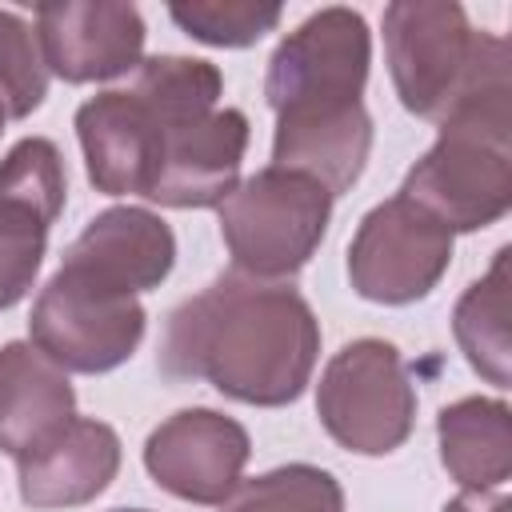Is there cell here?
I'll list each match as a JSON object with an SVG mask.
<instances>
[{
	"label": "cell",
	"mask_w": 512,
	"mask_h": 512,
	"mask_svg": "<svg viewBox=\"0 0 512 512\" xmlns=\"http://www.w3.org/2000/svg\"><path fill=\"white\" fill-rule=\"evenodd\" d=\"M320 356V324L292 284L216 276L172 308L160 340V372L208 380L220 396L280 408L300 400Z\"/></svg>",
	"instance_id": "6da1fadb"
},
{
	"label": "cell",
	"mask_w": 512,
	"mask_h": 512,
	"mask_svg": "<svg viewBox=\"0 0 512 512\" xmlns=\"http://www.w3.org/2000/svg\"><path fill=\"white\" fill-rule=\"evenodd\" d=\"M372 64V32L352 8H320L288 32L264 76L276 112L272 164L320 180L332 200L344 196L372 152V116L364 84Z\"/></svg>",
	"instance_id": "7a4b0ae2"
},
{
	"label": "cell",
	"mask_w": 512,
	"mask_h": 512,
	"mask_svg": "<svg viewBox=\"0 0 512 512\" xmlns=\"http://www.w3.org/2000/svg\"><path fill=\"white\" fill-rule=\"evenodd\" d=\"M136 80L168 108L148 200L164 208H220L240 184L248 148V116L240 108H220V68L196 56H148L136 64Z\"/></svg>",
	"instance_id": "3957f363"
},
{
	"label": "cell",
	"mask_w": 512,
	"mask_h": 512,
	"mask_svg": "<svg viewBox=\"0 0 512 512\" xmlns=\"http://www.w3.org/2000/svg\"><path fill=\"white\" fill-rule=\"evenodd\" d=\"M400 196L428 208L456 232H480L512 208V76L464 96L436 144L408 168Z\"/></svg>",
	"instance_id": "277c9868"
},
{
	"label": "cell",
	"mask_w": 512,
	"mask_h": 512,
	"mask_svg": "<svg viewBox=\"0 0 512 512\" xmlns=\"http://www.w3.org/2000/svg\"><path fill=\"white\" fill-rule=\"evenodd\" d=\"M384 56L400 104L432 124L488 80L508 76V40L476 32L456 0L388 4Z\"/></svg>",
	"instance_id": "5b68a950"
},
{
	"label": "cell",
	"mask_w": 512,
	"mask_h": 512,
	"mask_svg": "<svg viewBox=\"0 0 512 512\" xmlns=\"http://www.w3.org/2000/svg\"><path fill=\"white\" fill-rule=\"evenodd\" d=\"M332 220V192L292 168H260L220 204V236L232 272L284 284L320 248Z\"/></svg>",
	"instance_id": "8992f818"
},
{
	"label": "cell",
	"mask_w": 512,
	"mask_h": 512,
	"mask_svg": "<svg viewBox=\"0 0 512 512\" xmlns=\"http://www.w3.org/2000/svg\"><path fill=\"white\" fill-rule=\"evenodd\" d=\"M144 328L148 312L136 292L64 256L32 304L28 344L64 372L96 376L120 368L140 348Z\"/></svg>",
	"instance_id": "52a82bcc"
},
{
	"label": "cell",
	"mask_w": 512,
	"mask_h": 512,
	"mask_svg": "<svg viewBox=\"0 0 512 512\" xmlns=\"http://www.w3.org/2000/svg\"><path fill=\"white\" fill-rule=\"evenodd\" d=\"M316 416L356 456L396 452L416 424V388L396 344L376 336L344 344L320 372Z\"/></svg>",
	"instance_id": "ba28073f"
},
{
	"label": "cell",
	"mask_w": 512,
	"mask_h": 512,
	"mask_svg": "<svg viewBox=\"0 0 512 512\" xmlns=\"http://www.w3.org/2000/svg\"><path fill=\"white\" fill-rule=\"evenodd\" d=\"M448 264L452 228L400 192L376 204L348 244V280L372 304L400 308L424 300Z\"/></svg>",
	"instance_id": "9c48e42d"
},
{
	"label": "cell",
	"mask_w": 512,
	"mask_h": 512,
	"mask_svg": "<svg viewBox=\"0 0 512 512\" xmlns=\"http://www.w3.org/2000/svg\"><path fill=\"white\" fill-rule=\"evenodd\" d=\"M64 196L68 172L52 140L24 136L8 148L0 160V312L20 304L36 284Z\"/></svg>",
	"instance_id": "30bf717a"
},
{
	"label": "cell",
	"mask_w": 512,
	"mask_h": 512,
	"mask_svg": "<svg viewBox=\"0 0 512 512\" xmlns=\"http://www.w3.org/2000/svg\"><path fill=\"white\" fill-rule=\"evenodd\" d=\"M168 108L132 76L128 88H108L76 108V136L88 180L104 196H144L156 184Z\"/></svg>",
	"instance_id": "8fae6325"
},
{
	"label": "cell",
	"mask_w": 512,
	"mask_h": 512,
	"mask_svg": "<svg viewBox=\"0 0 512 512\" xmlns=\"http://www.w3.org/2000/svg\"><path fill=\"white\" fill-rule=\"evenodd\" d=\"M252 440L240 420L216 408H184L144 440L148 476L188 504H228L244 480Z\"/></svg>",
	"instance_id": "7c38bea8"
},
{
	"label": "cell",
	"mask_w": 512,
	"mask_h": 512,
	"mask_svg": "<svg viewBox=\"0 0 512 512\" xmlns=\"http://www.w3.org/2000/svg\"><path fill=\"white\" fill-rule=\"evenodd\" d=\"M36 36L48 72L68 84H100L136 72L148 32L136 4L60 0L36 4Z\"/></svg>",
	"instance_id": "4fadbf2b"
},
{
	"label": "cell",
	"mask_w": 512,
	"mask_h": 512,
	"mask_svg": "<svg viewBox=\"0 0 512 512\" xmlns=\"http://www.w3.org/2000/svg\"><path fill=\"white\" fill-rule=\"evenodd\" d=\"M120 472V436L104 420L76 416L52 440L16 460L20 500L28 508H80Z\"/></svg>",
	"instance_id": "5bb4252c"
},
{
	"label": "cell",
	"mask_w": 512,
	"mask_h": 512,
	"mask_svg": "<svg viewBox=\"0 0 512 512\" xmlns=\"http://www.w3.org/2000/svg\"><path fill=\"white\" fill-rule=\"evenodd\" d=\"M76 420V388L40 348L8 340L0 348V452L20 460Z\"/></svg>",
	"instance_id": "9a60e30c"
},
{
	"label": "cell",
	"mask_w": 512,
	"mask_h": 512,
	"mask_svg": "<svg viewBox=\"0 0 512 512\" xmlns=\"http://www.w3.org/2000/svg\"><path fill=\"white\" fill-rule=\"evenodd\" d=\"M64 256L76 264H88L92 272L140 296L172 272L176 236L156 212L120 204V208H104L100 216H92Z\"/></svg>",
	"instance_id": "2e32d148"
},
{
	"label": "cell",
	"mask_w": 512,
	"mask_h": 512,
	"mask_svg": "<svg viewBox=\"0 0 512 512\" xmlns=\"http://www.w3.org/2000/svg\"><path fill=\"white\" fill-rule=\"evenodd\" d=\"M440 464L464 492H496L512 476V412L492 396H464L436 416Z\"/></svg>",
	"instance_id": "e0dca14e"
},
{
	"label": "cell",
	"mask_w": 512,
	"mask_h": 512,
	"mask_svg": "<svg viewBox=\"0 0 512 512\" xmlns=\"http://www.w3.org/2000/svg\"><path fill=\"white\" fill-rule=\"evenodd\" d=\"M508 260L512 248H500L492 256V268L464 288V296L452 308V336L464 352V360L472 364V372H480L488 384L508 388V360H512V332H508V316H512V276H508Z\"/></svg>",
	"instance_id": "ac0fdd59"
},
{
	"label": "cell",
	"mask_w": 512,
	"mask_h": 512,
	"mask_svg": "<svg viewBox=\"0 0 512 512\" xmlns=\"http://www.w3.org/2000/svg\"><path fill=\"white\" fill-rule=\"evenodd\" d=\"M228 512H344V488L328 468L284 464L256 480H244Z\"/></svg>",
	"instance_id": "d6986e66"
},
{
	"label": "cell",
	"mask_w": 512,
	"mask_h": 512,
	"mask_svg": "<svg viewBox=\"0 0 512 512\" xmlns=\"http://www.w3.org/2000/svg\"><path fill=\"white\" fill-rule=\"evenodd\" d=\"M48 96V64L36 28L0 8V108L8 120L32 116Z\"/></svg>",
	"instance_id": "ffe728a7"
},
{
	"label": "cell",
	"mask_w": 512,
	"mask_h": 512,
	"mask_svg": "<svg viewBox=\"0 0 512 512\" xmlns=\"http://www.w3.org/2000/svg\"><path fill=\"white\" fill-rule=\"evenodd\" d=\"M168 16L192 40H200V44H212V48H248L264 32H272L284 12H280V4L228 0V4H172Z\"/></svg>",
	"instance_id": "44dd1931"
},
{
	"label": "cell",
	"mask_w": 512,
	"mask_h": 512,
	"mask_svg": "<svg viewBox=\"0 0 512 512\" xmlns=\"http://www.w3.org/2000/svg\"><path fill=\"white\" fill-rule=\"evenodd\" d=\"M440 512H512V500L500 492H460Z\"/></svg>",
	"instance_id": "7402d4cb"
},
{
	"label": "cell",
	"mask_w": 512,
	"mask_h": 512,
	"mask_svg": "<svg viewBox=\"0 0 512 512\" xmlns=\"http://www.w3.org/2000/svg\"><path fill=\"white\" fill-rule=\"evenodd\" d=\"M112 512H148V508H112Z\"/></svg>",
	"instance_id": "603a6c76"
},
{
	"label": "cell",
	"mask_w": 512,
	"mask_h": 512,
	"mask_svg": "<svg viewBox=\"0 0 512 512\" xmlns=\"http://www.w3.org/2000/svg\"><path fill=\"white\" fill-rule=\"evenodd\" d=\"M4 124H8V116H4V108H0V132H4Z\"/></svg>",
	"instance_id": "cb8c5ba5"
}]
</instances>
